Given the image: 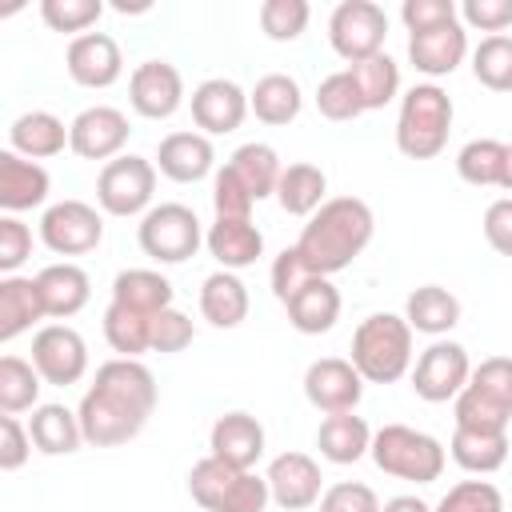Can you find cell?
<instances>
[{
  "label": "cell",
  "instance_id": "cell-22",
  "mask_svg": "<svg viewBox=\"0 0 512 512\" xmlns=\"http://www.w3.org/2000/svg\"><path fill=\"white\" fill-rule=\"evenodd\" d=\"M48 168L36 164V160H24L20 152L4 148L0 152V208L8 216L16 212H28V208H40L48 200Z\"/></svg>",
  "mask_w": 512,
  "mask_h": 512
},
{
  "label": "cell",
  "instance_id": "cell-52",
  "mask_svg": "<svg viewBox=\"0 0 512 512\" xmlns=\"http://www.w3.org/2000/svg\"><path fill=\"white\" fill-rule=\"evenodd\" d=\"M308 280H312V272H308V264L300 260L296 244H292V248H284V252L272 260V296H276L280 304H288V300H292Z\"/></svg>",
  "mask_w": 512,
  "mask_h": 512
},
{
  "label": "cell",
  "instance_id": "cell-50",
  "mask_svg": "<svg viewBox=\"0 0 512 512\" xmlns=\"http://www.w3.org/2000/svg\"><path fill=\"white\" fill-rule=\"evenodd\" d=\"M460 16V8L452 0H404L400 4V20L412 32H428V28H440V24H452Z\"/></svg>",
  "mask_w": 512,
  "mask_h": 512
},
{
  "label": "cell",
  "instance_id": "cell-53",
  "mask_svg": "<svg viewBox=\"0 0 512 512\" xmlns=\"http://www.w3.org/2000/svg\"><path fill=\"white\" fill-rule=\"evenodd\" d=\"M460 16H464L468 28L504 36V28L512 24V0H464L460 4Z\"/></svg>",
  "mask_w": 512,
  "mask_h": 512
},
{
  "label": "cell",
  "instance_id": "cell-15",
  "mask_svg": "<svg viewBox=\"0 0 512 512\" xmlns=\"http://www.w3.org/2000/svg\"><path fill=\"white\" fill-rule=\"evenodd\" d=\"M128 104L144 120H168L184 104V76L168 60H144L128 76Z\"/></svg>",
  "mask_w": 512,
  "mask_h": 512
},
{
  "label": "cell",
  "instance_id": "cell-39",
  "mask_svg": "<svg viewBox=\"0 0 512 512\" xmlns=\"http://www.w3.org/2000/svg\"><path fill=\"white\" fill-rule=\"evenodd\" d=\"M456 172L464 184L472 188H504V172H508V144L504 140H468L456 152Z\"/></svg>",
  "mask_w": 512,
  "mask_h": 512
},
{
  "label": "cell",
  "instance_id": "cell-27",
  "mask_svg": "<svg viewBox=\"0 0 512 512\" xmlns=\"http://www.w3.org/2000/svg\"><path fill=\"white\" fill-rule=\"evenodd\" d=\"M340 288L328 276H312L284 308H288V324L304 336H320L340 320Z\"/></svg>",
  "mask_w": 512,
  "mask_h": 512
},
{
  "label": "cell",
  "instance_id": "cell-23",
  "mask_svg": "<svg viewBox=\"0 0 512 512\" xmlns=\"http://www.w3.org/2000/svg\"><path fill=\"white\" fill-rule=\"evenodd\" d=\"M156 168L176 184H196L216 168V148L204 132H168L156 148Z\"/></svg>",
  "mask_w": 512,
  "mask_h": 512
},
{
  "label": "cell",
  "instance_id": "cell-37",
  "mask_svg": "<svg viewBox=\"0 0 512 512\" xmlns=\"http://www.w3.org/2000/svg\"><path fill=\"white\" fill-rule=\"evenodd\" d=\"M112 300L144 316H160L164 308H172V284L152 268H124L112 280Z\"/></svg>",
  "mask_w": 512,
  "mask_h": 512
},
{
  "label": "cell",
  "instance_id": "cell-7",
  "mask_svg": "<svg viewBox=\"0 0 512 512\" xmlns=\"http://www.w3.org/2000/svg\"><path fill=\"white\" fill-rule=\"evenodd\" d=\"M188 492L204 512H264L272 504L268 480L244 468H232L216 456H204L188 472Z\"/></svg>",
  "mask_w": 512,
  "mask_h": 512
},
{
  "label": "cell",
  "instance_id": "cell-56",
  "mask_svg": "<svg viewBox=\"0 0 512 512\" xmlns=\"http://www.w3.org/2000/svg\"><path fill=\"white\" fill-rule=\"evenodd\" d=\"M380 512H432V508H428L420 496H392Z\"/></svg>",
  "mask_w": 512,
  "mask_h": 512
},
{
  "label": "cell",
  "instance_id": "cell-1",
  "mask_svg": "<svg viewBox=\"0 0 512 512\" xmlns=\"http://www.w3.org/2000/svg\"><path fill=\"white\" fill-rule=\"evenodd\" d=\"M156 376L144 360H104L80 396V428L92 448H116L144 432L148 416L156 412Z\"/></svg>",
  "mask_w": 512,
  "mask_h": 512
},
{
  "label": "cell",
  "instance_id": "cell-33",
  "mask_svg": "<svg viewBox=\"0 0 512 512\" xmlns=\"http://www.w3.org/2000/svg\"><path fill=\"white\" fill-rule=\"evenodd\" d=\"M228 172L244 184V192L252 200H264V196H276V184H280V156L272 144H260V140H248L240 144L232 156H228Z\"/></svg>",
  "mask_w": 512,
  "mask_h": 512
},
{
  "label": "cell",
  "instance_id": "cell-48",
  "mask_svg": "<svg viewBox=\"0 0 512 512\" xmlns=\"http://www.w3.org/2000/svg\"><path fill=\"white\" fill-rule=\"evenodd\" d=\"M380 508H384L380 496L360 480H340L320 496V512H380Z\"/></svg>",
  "mask_w": 512,
  "mask_h": 512
},
{
  "label": "cell",
  "instance_id": "cell-49",
  "mask_svg": "<svg viewBox=\"0 0 512 512\" xmlns=\"http://www.w3.org/2000/svg\"><path fill=\"white\" fill-rule=\"evenodd\" d=\"M192 336H196V328L180 308H164L152 320V352H164V356L168 352H184L192 344Z\"/></svg>",
  "mask_w": 512,
  "mask_h": 512
},
{
  "label": "cell",
  "instance_id": "cell-18",
  "mask_svg": "<svg viewBox=\"0 0 512 512\" xmlns=\"http://www.w3.org/2000/svg\"><path fill=\"white\" fill-rule=\"evenodd\" d=\"M248 92L236 84V80H224V76H212L204 84L192 88V120L204 136H228L244 124L248 116Z\"/></svg>",
  "mask_w": 512,
  "mask_h": 512
},
{
  "label": "cell",
  "instance_id": "cell-38",
  "mask_svg": "<svg viewBox=\"0 0 512 512\" xmlns=\"http://www.w3.org/2000/svg\"><path fill=\"white\" fill-rule=\"evenodd\" d=\"M152 320L136 308H124L116 300H108L104 308V340L112 352H120L124 360H140L144 352H152Z\"/></svg>",
  "mask_w": 512,
  "mask_h": 512
},
{
  "label": "cell",
  "instance_id": "cell-35",
  "mask_svg": "<svg viewBox=\"0 0 512 512\" xmlns=\"http://www.w3.org/2000/svg\"><path fill=\"white\" fill-rule=\"evenodd\" d=\"M448 452H452V460H456L464 472H472V476H488V472H500L504 460H508V432L452 428Z\"/></svg>",
  "mask_w": 512,
  "mask_h": 512
},
{
  "label": "cell",
  "instance_id": "cell-44",
  "mask_svg": "<svg viewBox=\"0 0 512 512\" xmlns=\"http://www.w3.org/2000/svg\"><path fill=\"white\" fill-rule=\"evenodd\" d=\"M308 20H312L308 0H264V4H260V28H264V36L276 40V44L296 40V36L308 28Z\"/></svg>",
  "mask_w": 512,
  "mask_h": 512
},
{
  "label": "cell",
  "instance_id": "cell-8",
  "mask_svg": "<svg viewBox=\"0 0 512 512\" xmlns=\"http://www.w3.org/2000/svg\"><path fill=\"white\" fill-rule=\"evenodd\" d=\"M136 240H140V252L148 260H156V264H184L204 244V232H200V220H196V212L188 204L168 200V204H152L140 216Z\"/></svg>",
  "mask_w": 512,
  "mask_h": 512
},
{
  "label": "cell",
  "instance_id": "cell-28",
  "mask_svg": "<svg viewBox=\"0 0 512 512\" xmlns=\"http://www.w3.org/2000/svg\"><path fill=\"white\" fill-rule=\"evenodd\" d=\"M404 320L412 324V332L444 340L460 324V300L448 288H440V284H420L404 300Z\"/></svg>",
  "mask_w": 512,
  "mask_h": 512
},
{
  "label": "cell",
  "instance_id": "cell-31",
  "mask_svg": "<svg viewBox=\"0 0 512 512\" xmlns=\"http://www.w3.org/2000/svg\"><path fill=\"white\" fill-rule=\"evenodd\" d=\"M200 316L212 328H236L248 316V288L236 272H212L200 284Z\"/></svg>",
  "mask_w": 512,
  "mask_h": 512
},
{
  "label": "cell",
  "instance_id": "cell-55",
  "mask_svg": "<svg viewBox=\"0 0 512 512\" xmlns=\"http://www.w3.org/2000/svg\"><path fill=\"white\" fill-rule=\"evenodd\" d=\"M484 240L492 244V252L512 256V196H500L484 208Z\"/></svg>",
  "mask_w": 512,
  "mask_h": 512
},
{
  "label": "cell",
  "instance_id": "cell-11",
  "mask_svg": "<svg viewBox=\"0 0 512 512\" xmlns=\"http://www.w3.org/2000/svg\"><path fill=\"white\" fill-rule=\"evenodd\" d=\"M468 376H472L468 348L456 340H432L412 364V392L428 404H448L464 392Z\"/></svg>",
  "mask_w": 512,
  "mask_h": 512
},
{
  "label": "cell",
  "instance_id": "cell-9",
  "mask_svg": "<svg viewBox=\"0 0 512 512\" xmlns=\"http://www.w3.org/2000/svg\"><path fill=\"white\" fill-rule=\"evenodd\" d=\"M156 196V164L144 156H116L96 176V204L108 216H144Z\"/></svg>",
  "mask_w": 512,
  "mask_h": 512
},
{
  "label": "cell",
  "instance_id": "cell-10",
  "mask_svg": "<svg viewBox=\"0 0 512 512\" xmlns=\"http://www.w3.org/2000/svg\"><path fill=\"white\" fill-rule=\"evenodd\" d=\"M328 40H332L340 60H348V64L368 60V56L384 52L388 16L372 0H340L328 16Z\"/></svg>",
  "mask_w": 512,
  "mask_h": 512
},
{
  "label": "cell",
  "instance_id": "cell-13",
  "mask_svg": "<svg viewBox=\"0 0 512 512\" xmlns=\"http://www.w3.org/2000/svg\"><path fill=\"white\" fill-rule=\"evenodd\" d=\"M32 364L44 384L68 388L88 372V344L72 324H44L32 336Z\"/></svg>",
  "mask_w": 512,
  "mask_h": 512
},
{
  "label": "cell",
  "instance_id": "cell-36",
  "mask_svg": "<svg viewBox=\"0 0 512 512\" xmlns=\"http://www.w3.org/2000/svg\"><path fill=\"white\" fill-rule=\"evenodd\" d=\"M328 176L324 168L308 164V160H296L280 172V184H276V204L288 212V216H312L328 196Z\"/></svg>",
  "mask_w": 512,
  "mask_h": 512
},
{
  "label": "cell",
  "instance_id": "cell-4",
  "mask_svg": "<svg viewBox=\"0 0 512 512\" xmlns=\"http://www.w3.org/2000/svg\"><path fill=\"white\" fill-rule=\"evenodd\" d=\"M452 132V100L440 84H412L400 96L396 116V148L408 160H432L444 152Z\"/></svg>",
  "mask_w": 512,
  "mask_h": 512
},
{
  "label": "cell",
  "instance_id": "cell-45",
  "mask_svg": "<svg viewBox=\"0 0 512 512\" xmlns=\"http://www.w3.org/2000/svg\"><path fill=\"white\" fill-rule=\"evenodd\" d=\"M432 512H504V496L492 480H460L440 496Z\"/></svg>",
  "mask_w": 512,
  "mask_h": 512
},
{
  "label": "cell",
  "instance_id": "cell-14",
  "mask_svg": "<svg viewBox=\"0 0 512 512\" xmlns=\"http://www.w3.org/2000/svg\"><path fill=\"white\" fill-rule=\"evenodd\" d=\"M304 396L316 412L336 416V412H356L364 396V376L356 372L352 360L344 356H320L304 372Z\"/></svg>",
  "mask_w": 512,
  "mask_h": 512
},
{
  "label": "cell",
  "instance_id": "cell-51",
  "mask_svg": "<svg viewBox=\"0 0 512 512\" xmlns=\"http://www.w3.org/2000/svg\"><path fill=\"white\" fill-rule=\"evenodd\" d=\"M32 256V232L16 216H0V272L16 276V268Z\"/></svg>",
  "mask_w": 512,
  "mask_h": 512
},
{
  "label": "cell",
  "instance_id": "cell-58",
  "mask_svg": "<svg viewBox=\"0 0 512 512\" xmlns=\"http://www.w3.org/2000/svg\"><path fill=\"white\" fill-rule=\"evenodd\" d=\"M504 192H512V144H508V172H504Z\"/></svg>",
  "mask_w": 512,
  "mask_h": 512
},
{
  "label": "cell",
  "instance_id": "cell-20",
  "mask_svg": "<svg viewBox=\"0 0 512 512\" xmlns=\"http://www.w3.org/2000/svg\"><path fill=\"white\" fill-rule=\"evenodd\" d=\"M468 56V32L460 20L428 28V32H412L408 36V60L416 72H424L428 80L436 76H452Z\"/></svg>",
  "mask_w": 512,
  "mask_h": 512
},
{
  "label": "cell",
  "instance_id": "cell-30",
  "mask_svg": "<svg viewBox=\"0 0 512 512\" xmlns=\"http://www.w3.org/2000/svg\"><path fill=\"white\" fill-rule=\"evenodd\" d=\"M316 448L324 460L332 464H356L360 456H368L372 448V428L364 416L356 412H336V416H324V424L316 428Z\"/></svg>",
  "mask_w": 512,
  "mask_h": 512
},
{
  "label": "cell",
  "instance_id": "cell-2",
  "mask_svg": "<svg viewBox=\"0 0 512 512\" xmlns=\"http://www.w3.org/2000/svg\"><path fill=\"white\" fill-rule=\"evenodd\" d=\"M372 232H376V220L360 196H332L308 216L296 240V252L312 276H336L352 268V260L368 248Z\"/></svg>",
  "mask_w": 512,
  "mask_h": 512
},
{
  "label": "cell",
  "instance_id": "cell-34",
  "mask_svg": "<svg viewBox=\"0 0 512 512\" xmlns=\"http://www.w3.org/2000/svg\"><path fill=\"white\" fill-rule=\"evenodd\" d=\"M28 436H32V444L44 456H68V452H76L84 444L80 416L72 408H64V404H40V408H32Z\"/></svg>",
  "mask_w": 512,
  "mask_h": 512
},
{
  "label": "cell",
  "instance_id": "cell-43",
  "mask_svg": "<svg viewBox=\"0 0 512 512\" xmlns=\"http://www.w3.org/2000/svg\"><path fill=\"white\" fill-rule=\"evenodd\" d=\"M316 112H320L324 120H336V124L356 120V116L364 112V100H360L356 80L348 76V68L320 80V88H316Z\"/></svg>",
  "mask_w": 512,
  "mask_h": 512
},
{
  "label": "cell",
  "instance_id": "cell-25",
  "mask_svg": "<svg viewBox=\"0 0 512 512\" xmlns=\"http://www.w3.org/2000/svg\"><path fill=\"white\" fill-rule=\"evenodd\" d=\"M36 284H40L44 312H48L52 320H68V316H76V312L88 304V296H92V280H88V272H84L80 264H72V260H60V264L40 268V272H36Z\"/></svg>",
  "mask_w": 512,
  "mask_h": 512
},
{
  "label": "cell",
  "instance_id": "cell-41",
  "mask_svg": "<svg viewBox=\"0 0 512 512\" xmlns=\"http://www.w3.org/2000/svg\"><path fill=\"white\" fill-rule=\"evenodd\" d=\"M40 372L32 360H20V356H4L0 360V412L4 416H16L24 408H40Z\"/></svg>",
  "mask_w": 512,
  "mask_h": 512
},
{
  "label": "cell",
  "instance_id": "cell-24",
  "mask_svg": "<svg viewBox=\"0 0 512 512\" xmlns=\"http://www.w3.org/2000/svg\"><path fill=\"white\" fill-rule=\"evenodd\" d=\"M68 140H72V128L60 116L44 112V108H32V112L16 116L12 128H8V148L20 152L24 160H36V164L48 160V156H60L68 148Z\"/></svg>",
  "mask_w": 512,
  "mask_h": 512
},
{
  "label": "cell",
  "instance_id": "cell-42",
  "mask_svg": "<svg viewBox=\"0 0 512 512\" xmlns=\"http://www.w3.org/2000/svg\"><path fill=\"white\" fill-rule=\"evenodd\" d=\"M472 76L492 92H512V36H484L472 52Z\"/></svg>",
  "mask_w": 512,
  "mask_h": 512
},
{
  "label": "cell",
  "instance_id": "cell-6",
  "mask_svg": "<svg viewBox=\"0 0 512 512\" xmlns=\"http://www.w3.org/2000/svg\"><path fill=\"white\" fill-rule=\"evenodd\" d=\"M456 428L508 432L512 424V356H488L472 368L464 392L456 396Z\"/></svg>",
  "mask_w": 512,
  "mask_h": 512
},
{
  "label": "cell",
  "instance_id": "cell-47",
  "mask_svg": "<svg viewBox=\"0 0 512 512\" xmlns=\"http://www.w3.org/2000/svg\"><path fill=\"white\" fill-rule=\"evenodd\" d=\"M252 204L256 200L228 172V164L216 168V176H212V208H216V216H224V220H252Z\"/></svg>",
  "mask_w": 512,
  "mask_h": 512
},
{
  "label": "cell",
  "instance_id": "cell-29",
  "mask_svg": "<svg viewBox=\"0 0 512 512\" xmlns=\"http://www.w3.org/2000/svg\"><path fill=\"white\" fill-rule=\"evenodd\" d=\"M44 300L36 276H4L0 280V340H16L36 320H44Z\"/></svg>",
  "mask_w": 512,
  "mask_h": 512
},
{
  "label": "cell",
  "instance_id": "cell-32",
  "mask_svg": "<svg viewBox=\"0 0 512 512\" xmlns=\"http://www.w3.org/2000/svg\"><path fill=\"white\" fill-rule=\"evenodd\" d=\"M248 108L256 112V120L272 124V128H284L300 116L304 108V92L300 84L288 76V72H268L256 80V88L248 92Z\"/></svg>",
  "mask_w": 512,
  "mask_h": 512
},
{
  "label": "cell",
  "instance_id": "cell-40",
  "mask_svg": "<svg viewBox=\"0 0 512 512\" xmlns=\"http://www.w3.org/2000/svg\"><path fill=\"white\" fill-rule=\"evenodd\" d=\"M348 76L356 80V92L364 100V112H376V108L392 104L396 92H400V64L388 52H376L368 60L348 64Z\"/></svg>",
  "mask_w": 512,
  "mask_h": 512
},
{
  "label": "cell",
  "instance_id": "cell-3",
  "mask_svg": "<svg viewBox=\"0 0 512 512\" xmlns=\"http://www.w3.org/2000/svg\"><path fill=\"white\" fill-rule=\"evenodd\" d=\"M364 384H396L412 372V324L396 312H372L352 332V356Z\"/></svg>",
  "mask_w": 512,
  "mask_h": 512
},
{
  "label": "cell",
  "instance_id": "cell-57",
  "mask_svg": "<svg viewBox=\"0 0 512 512\" xmlns=\"http://www.w3.org/2000/svg\"><path fill=\"white\" fill-rule=\"evenodd\" d=\"M112 8H116V12H124V16H128V12H148V8H152V4H128V0H116V4H112Z\"/></svg>",
  "mask_w": 512,
  "mask_h": 512
},
{
  "label": "cell",
  "instance_id": "cell-17",
  "mask_svg": "<svg viewBox=\"0 0 512 512\" xmlns=\"http://www.w3.org/2000/svg\"><path fill=\"white\" fill-rule=\"evenodd\" d=\"M72 140H68V148L80 156V160H116V156H124V144H128V136H132V128H128V116L120 112V108H112V104H92V108H84L72 124Z\"/></svg>",
  "mask_w": 512,
  "mask_h": 512
},
{
  "label": "cell",
  "instance_id": "cell-54",
  "mask_svg": "<svg viewBox=\"0 0 512 512\" xmlns=\"http://www.w3.org/2000/svg\"><path fill=\"white\" fill-rule=\"evenodd\" d=\"M28 456H32V436H28V428H24L16 416H4V420H0V468H4V472H16V468H24Z\"/></svg>",
  "mask_w": 512,
  "mask_h": 512
},
{
  "label": "cell",
  "instance_id": "cell-19",
  "mask_svg": "<svg viewBox=\"0 0 512 512\" xmlns=\"http://www.w3.org/2000/svg\"><path fill=\"white\" fill-rule=\"evenodd\" d=\"M64 68L80 88H108L120 80L124 56L108 32H84V36H72L64 52Z\"/></svg>",
  "mask_w": 512,
  "mask_h": 512
},
{
  "label": "cell",
  "instance_id": "cell-26",
  "mask_svg": "<svg viewBox=\"0 0 512 512\" xmlns=\"http://www.w3.org/2000/svg\"><path fill=\"white\" fill-rule=\"evenodd\" d=\"M204 244L224 272H240L256 264V256L264 252V236L252 220H224V216L212 220V228L204 232Z\"/></svg>",
  "mask_w": 512,
  "mask_h": 512
},
{
  "label": "cell",
  "instance_id": "cell-21",
  "mask_svg": "<svg viewBox=\"0 0 512 512\" xmlns=\"http://www.w3.org/2000/svg\"><path fill=\"white\" fill-rule=\"evenodd\" d=\"M208 448H212L208 456L252 472L256 460L264 456V424L252 412H224L208 432Z\"/></svg>",
  "mask_w": 512,
  "mask_h": 512
},
{
  "label": "cell",
  "instance_id": "cell-46",
  "mask_svg": "<svg viewBox=\"0 0 512 512\" xmlns=\"http://www.w3.org/2000/svg\"><path fill=\"white\" fill-rule=\"evenodd\" d=\"M40 16L52 32H76L84 36V28H92L100 16H104V4L100 0H44L40 4Z\"/></svg>",
  "mask_w": 512,
  "mask_h": 512
},
{
  "label": "cell",
  "instance_id": "cell-5",
  "mask_svg": "<svg viewBox=\"0 0 512 512\" xmlns=\"http://www.w3.org/2000/svg\"><path fill=\"white\" fill-rule=\"evenodd\" d=\"M372 464L396 480H408V484H432L444 476V464H448V452L436 436L420 432V428H408V424H384L372 432V448H368Z\"/></svg>",
  "mask_w": 512,
  "mask_h": 512
},
{
  "label": "cell",
  "instance_id": "cell-16",
  "mask_svg": "<svg viewBox=\"0 0 512 512\" xmlns=\"http://www.w3.org/2000/svg\"><path fill=\"white\" fill-rule=\"evenodd\" d=\"M264 480H268L272 504L284 508V512H304V508L320 504V496H324L320 464L308 452H280V456H272Z\"/></svg>",
  "mask_w": 512,
  "mask_h": 512
},
{
  "label": "cell",
  "instance_id": "cell-12",
  "mask_svg": "<svg viewBox=\"0 0 512 512\" xmlns=\"http://www.w3.org/2000/svg\"><path fill=\"white\" fill-rule=\"evenodd\" d=\"M40 240L56 256H84L104 240V216L84 200H56L40 216Z\"/></svg>",
  "mask_w": 512,
  "mask_h": 512
}]
</instances>
